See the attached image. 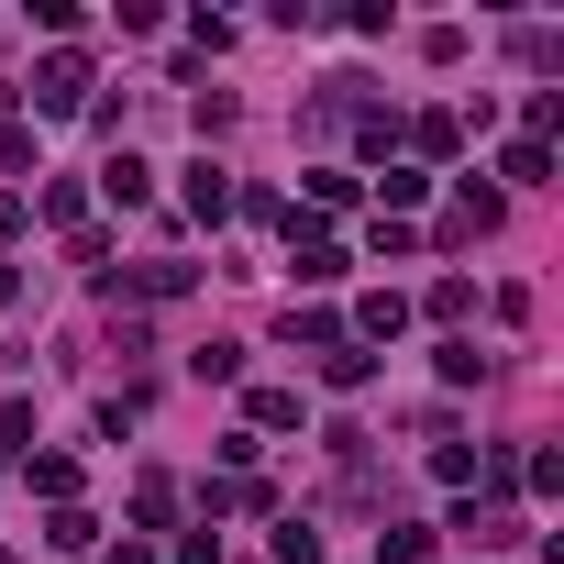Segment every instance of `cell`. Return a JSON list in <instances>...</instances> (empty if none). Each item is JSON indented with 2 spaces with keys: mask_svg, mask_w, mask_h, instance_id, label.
Masks as SVG:
<instances>
[{
  "mask_svg": "<svg viewBox=\"0 0 564 564\" xmlns=\"http://www.w3.org/2000/svg\"><path fill=\"white\" fill-rule=\"evenodd\" d=\"M322 377H333V388H366V377H377V355H366V344H344V355H322Z\"/></svg>",
  "mask_w": 564,
  "mask_h": 564,
  "instance_id": "9a60e30c",
  "label": "cell"
},
{
  "mask_svg": "<svg viewBox=\"0 0 564 564\" xmlns=\"http://www.w3.org/2000/svg\"><path fill=\"white\" fill-rule=\"evenodd\" d=\"M45 542H56V553H89V542H100V520H89V509H56V520H45Z\"/></svg>",
  "mask_w": 564,
  "mask_h": 564,
  "instance_id": "8fae6325",
  "label": "cell"
},
{
  "mask_svg": "<svg viewBox=\"0 0 564 564\" xmlns=\"http://www.w3.org/2000/svg\"><path fill=\"white\" fill-rule=\"evenodd\" d=\"M355 333H366V344H388V333H410V300H399V289H377V300L355 311Z\"/></svg>",
  "mask_w": 564,
  "mask_h": 564,
  "instance_id": "52a82bcc",
  "label": "cell"
},
{
  "mask_svg": "<svg viewBox=\"0 0 564 564\" xmlns=\"http://www.w3.org/2000/svg\"><path fill=\"white\" fill-rule=\"evenodd\" d=\"M276 564H322V531L311 520H276Z\"/></svg>",
  "mask_w": 564,
  "mask_h": 564,
  "instance_id": "4fadbf2b",
  "label": "cell"
},
{
  "mask_svg": "<svg viewBox=\"0 0 564 564\" xmlns=\"http://www.w3.org/2000/svg\"><path fill=\"white\" fill-rule=\"evenodd\" d=\"M487 232H498V188H476V177H465V188H454V210H443V243H487Z\"/></svg>",
  "mask_w": 564,
  "mask_h": 564,
  "instance_id": "7a4b0ae2",
  "label": "cell"
},
{
  "mask_svg": "<svg viewBox=\"0 0 564 564\" xmlns=\"http://www.w3.org/2000/svg\"><path fill=\"white\" fill-rule=\"evenodd\" d=\"M23 476H34V487H45V498H56V509H67V498H78V465H67V454H23Z\"/></svg>",
  "mask_w": 564,
  "mask_h": 564,
  "instance_id": "9c48e42d",
  "label": "cell"
},
{
  "mask_svg": "<svg viewBox=\"0 0 564 564\" xmlns=\"http://www.w3.org/2000/svg\"><path fill=\"white\" fill-rule=\"evenodd\" d=\"M111 564H155V542H122V553H111Z\"/></svg>",
  "mask_w": 564,
  "mask_h": 564,
  "instance_id": "e0dca14e",
  "label": "cell"
},
{
  "mask_svg": "<svg viewBox=\"0 0 564 564\" xmlns=\"http://www.w3.org/2000/svg\"><path fill=\"white\" fill-rule=\"evenodd\" d=\"M23 221H34V210H23V199H12V188H0V243H12V232H23Z\"/></svg>",
  "mask_w": 564,
  "mask_h": 564,
  "instance_id": "2e32d148",
  "label": "cell"
},
{
  "mask_svg": "<svg viewBox=\"0 0 564 564\" xmlns=\"http://www.w3.org/2000/svg\"><path fill=\"white\" fill-rule=\"evenodd\" d=\"M23 100H34V111H45V122H56V111H78V100H89V67H78V56H45V67H34V89H23Z\"/></svg>",
  "mask_w": 564,
  "mask_h": 564,
  "instance_id": "6da1fadb",
  "label": "cell"
},
{
  "mask_svg": "<svg viewBox=\"0 0 564 564\" xmlns=\"http://www.w3.org/2000/svg\"><path fill=\"white\" fill-rule=\"evenodd\" d=\"M100 188H111V199H122V210H133V199H144V188H155V166H144V155H111V166H100Z\"/></svg>",
  "mask_w": 564,
  "mask_h": 564,
  "instance_id": "ba28073f",
  "label": "cell"
},
{
  "mask_svg": "<svg viewBox=\"0 0 564 564\" xmlns=\"http://www.w3.org/2000/svg\"><path fill=\"white\" fill-rule=\"evenodd\" d=\"M300 421V388H254V432H289Z\"/></svg>",
  "mask_w": 564,
  "mask_h": 564,
  "instance_id": "7c38bea8",
  "label": "cell"
},
{
  "mask_svg": "<svg viewBox=\"0 0 564 564\" xmlns=\"http://www.w3.org/2000/svg\"><path fill=\"white\" fill-rule=\"evenodd\" d=\"M509 177H520V188H542V177H553V144H531V133H520V144H509Z\"/></svg>",
  "mask_w": 564,
  "mask_h": 564,
  "instance_id": "5bb4252c",
  "label": "cell"
},
{
  "mask_svg": "<svg viewBox=\"0 0 564 564\" xmlns=\"http://www.w3.org/2000/svg\"><path fill=\"white\" fill-rule=\"evenodd\" d=\"M289 265H300L311 289H322V276H344V243H333L322 221H289Z\"/></svg>",
  "mask_w": 564,
  "mask_h": 564,
  "instance_id": "277c9868",
  "label": "cell"
},
{
  "mask_svg": "<svg viewBox=\"0 0 564 564\" xmlns=\"http://www.w3.org/2000/svg\"><path fill=\"white\" fill-rule=\"evenodd\" d=\"M188 210H199V221H221V210H232V177H221V166H210V155H199V166H188Z\"/></svg>",
  "mask_w": 564,
  "mask_h": 564,
  "instance_id": "8992f818",
  "label": "cell"
},
{
  "mask_svg": "<svg viewBox=\"0 0 564 564\" xmlns=\"http://www.w3.org/2000/svg\"><path fill=\"white\" fill-rule=\"evenodd\" d=\"M377 564H432V531H410V520H388V531H377Z\"/></svg>",
  "mask_w": 564,
  "mask_h": 564,
  "instance_id": "30bf717a",
  "label": "cell"
},
{
  "mask_svg": "<svg viewBox=\"0 0 564 564\" xmlns=\"http://www.w3.org/2000/svg\"><path fill=\"white\" fill-rule=\"evenodd\" d=\"M100 289H111V300H177L188 265H100Z\"/></svg>",
  "mask_w": 564,
  "mask_h": 564,
  "instance_id": "3957f363",
  "label": "cell"
},
{
  "mask_svg": "<svg viewBox=\"0 0 564 564\" xmlns=\"http://www.w3.org/2000/svg\"><path fill=\"white\" fill-rule=\"evenodd\" d=\"M276 333H289V344H311V355H344V344H355L333 311H300V300H289V322H276Z\"/></svg>",
  "mask_w": 564,
  "mask_h": 564,
  "instance_id": "5b68a950",
  "label": "cell"
}]
</instances>
